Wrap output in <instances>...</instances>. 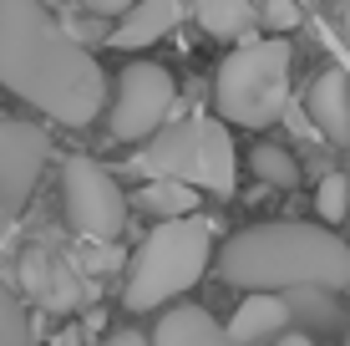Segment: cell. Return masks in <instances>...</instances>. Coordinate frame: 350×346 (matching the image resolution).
I'll list each match as a JSON object with an SVG mask.
<instances>
[{
  "label": "cell",
  "mask_w": 350,
  "mask_h": 346,
  "mask_svg": "<svg viewBox=\"0 0 350 346\" xmlns=\"http://www.w3.org/2000/svg\"><path fill=\"white\" fill-rule=\"evenodd\" d=\"M0 87L62 127H87L107 107L96 56L71 41V31L41 0H0Z\"/></svg>",
  "instance_id": "cell-1"
},
{
  "label": "cell",
  "mask_w": 350,
  "mask_h": 346,
  "mask_svg": "<svg viewBox=\"0 0 350 346\" xmlns=\"http://www.w3.org/2000/svg\"><path fill=\"white\" fill-rule=\"evenodd\" d=\"M213 265L239 291H345L350 245L320 224H254L239 230Z\"/></svg>",
  "instance_id": "cell-2"
},
{
  "label": "cell",
  "mask_w": 350,
  "mask_h": 346,
  "mask_svg": "<svg viewBox=\"0 0 350 346\" xmlns=\"http://www.w3.org/2000/svg\"><path fill=\"white\" fill-rule=\"evenodd\" d=\"M208 260H213V224L198 209L178 214V219H158V230L132 255L122 306L127 311H158L208 270Z\"/></svg>",
  "instance_id": "cell-3"
},
{
  "label": "cell",
  "mask_w": 350,
  "mask_h": 346,
  "mask_svg": "<svg viewBox=\"0 0 350 346\" xmlns=\"http://www.w3.org/2000/svg\"><path fill=\"white\" fill-rule=\"evenodd\" d=\"M289 36H269V41H244L239 51L224 56L219 82H213V102L228 123L239 127H269L289 107Z\"/></svg>",
  "instance_id": "cell-4"
},
{
  "label": "cell",
  "mask_w": 350,
  "mask_h": 346,
  "mask_svg": "<svg viewBox=\"0 0 350 346\" xmlns=\"http://www.w3.org/2000/svg\"><path fill=\"white\" fill-rule=\"evenodd\" d=\"M137 173L148 178H178V184L208 188V194L228 199L234 194V143H228V127L213 123V117H193V123L178 127H158L152 148L137 153Z\"/></svg>",
  "instance_id": "cell-5"
},
{
  "label": "cell",
  "mask_w": 350,
  "mask_h": 346,
  "mask_svg": "<svg viewBox=\"0 0 350 346\" xmlns=\"http://www.w3.org/2000/svg\"><path fill=\"white\" fill-rule=\"evenodd\" d=\"M62 199L66 219L87 245H112L127 230V199L117 178L92 158H66L62 163Z\"/></svg>",
  "instance_id": "cell-6"
},
{
  "label": "cell",
  "mask_w": 350,
  "mask_h": 346,
  "mask_svg": "<svg viewBox=\"0 0 350 346\" xmlns=\"http://www.w3.org/2000/svg\"><path fill=\"white\" fill-rule=\"evenodd\" d=\"M173 102H178V87H173V77H167V66H158V62L127 66L122 82H117V102H112V138L117 143L152 138L167 123Z\"/></svg>",
  "instance_id": "cell-7"
},
{
  "label": "cell",
  "mask_w": 350,
  "mask_h": 346,
  "mask_svg": "<svg viewBox=\"0 0 350 346\" xmlns=\"http://www.w3.org/2000/svg\"><path fill=\"white\" fill-rule=\"evenodd\" d=\"M46 133L36 123H0V240L10 234L16 214L26 209L46 163Z\"/></svg>",
  "instance_id": "cell-8"
},
{
  "label": "cell",
  "mask_w": 350,
  "mask_h": 346,
  "mask_svg": "<svg viewBox=\"0 0 350 346\" xmlns=\"http://www.w3.org/2000/svg\"><path fill=\"white\" fill-rule=\"evenodd\" d=\"M21 280H26V291L36 295V306H46V311H77V306L87 301V280H81L62 255H51L46 245H31L26 255H21Z\"/></svg>",
  "instance_id": "cell-9"
},
{
  "label": "cell",
  "mask_w": 350,
  "mask_h": 346,
  "mask_svg": "<svg viewBox=\"0 0 350 346\" xmlns=\"http://www.w3.org/2000/svg\"><path fill=\"white\" fill-rule=\"evenodd\" d=\"M289 301H284V291H249L244 295V306H239L234 316H228V336H234L239 346H259V341H274L280 331L289 326Z\"/></svg>",
  "instance_id": "cell-10"
},
{
  "label": "cell",
  "mask_w": 350,
  "mask_h": 346,
  "mask_svg": "<svg viewBox=\"0 0 350 346\" xmlns=\"http://www.w3.org/2000/svg\"><path fill=\"white\" fill-rule=\"evenodd\" d=\"M178 21H183V0H132L122 10V26L107 36V41H112L117 51H142V46L163 41Z\"/></svg>",
  "instance_id": "cell-11"
},
{
  "label": "cell",
  "mask_w": 350,
  "mask_h": 346,
  "mask_svg": "<svg viewBox=\"0 0 350 346\" xmlns=\"http://www.w3.org/2000/svg\"><path fill=\"white\" fill-rule=\"evenodd\" d=\"M148 346H239V341L203 306H173V311L158 316V331H152Z\"/></svg>",
  "instance_id": "cell-12"
},
{
  "label": "cell",
  "mask_w": 350,
  "mask_h": 346,
  "mask_svg": "<svg viewBox=\"0 0 350 346\" xmlns=\"http://www.w3.org/2000/svg\"><path fill=\"white\" fill-rule=\"evenodd\" d=\"M310 117H315V127L330 143H345L350 138V77L345 71H320L315 87H310Z\"/></svg>",
  "instance_id": "cell-13"
},
{
  "label": "cell",
  "mask_w": 350,
  "mask_h": 346,
  "mask_svg": "<svg viewBox=\"0 0 350 346\" xmlns=\"http://www.w3.org/2000/svg\"><path fill=\"white\" fill-rule=\"evenodd\" d=\"M137 204L158 219H178V214H193L198 209V188L193 184H178V178H148L137 188Z\"/></svg>",
  "instance_id": "cell-14"
},
{
  "label": "cell",
  "mask_w": 350,
  "mask_h": 346,
  "mask_svg": "<svg viewBox=\"0 0 350 346\" xmlns=\"http://www.w3.org/2000/svg\"><path fill=\"white\" fill-rule=\"evenodd\" d=\"M249 21H254L249 0H198V26L208 31V36H219V41H234V36H244Z\"/></svg>",
  "instance_id": "cell-15"
},
{
  "label": "cell",
  "mask_w": 350,
  "mask_h": 346,
  "mask_svg": "<svg viewBox=\"0 0 350 346\" xmlns=\"http://www.w3.org/2000/svg\"><path fill=\"white\" fill-rule=\"evenodd\" d=\"M249 169H254V178H264L269 188H295V184H299V163L289 158V148H274V143L254 148Z\"/></svg>",
  "instance_id": "cell-16"
},
{
  "label": "cell",
  "mask_w": 350,
  "mask_h": 346,
  "mask_svg": "<svg viewBox=\"0 0 350 346\" xmlns=\"http://www.w3.org/2000/svg\"><path fill=\"white\" fill-rule=\"evenodd\" d=\"M0 346H41L31 331V316L21 311V301L0 285Z\"/></svg>",
  "instance_id": "cell-17"
},
{
  "label": "cell",
  "mask_w": 350,
  "mask_h": 346,
  "mask_svg": "<svg viewBox=\"0 0 350 346\" xmlns=\"http://www.w3.org/2000/svg\"><path fill=\"white\" fill-rule=\"evenodd\" d=\"M345 178L340 173H325L320 178V194H315V209H320V219L325 224H340L345 219V209H350V194H345Z\"/></svg>",
  "instance_id": "cell-18"
},
{
  "label": "cell",
  "mask_w": 350,
  "mask_h": 346,
  "mask_svg": "<svg viewBox=\"0 0 350 346\" xmlns=\"http://www.w3.org/2000/svg\"><path fill=\"white\" fill-rule=\"evenodd\" d=\"M259 21H264L274 36H289V31L299 26V0H264Z\"/></svg>",
  "instance_id": "cell-19"
},
{
  "label": "cell",
  "mask_w": 350,
  "mask_h": 346,
  "mask_svg": "<svg viewBox=\"0 0 350 346\" xmlns=\"http://www.w3.org/2000/svg\"><path fill=\"white\" fill-rule=\"evenodd\" d=\"M77 5H87V10H96V16H122V10L132 5V0H77Z\"/></svg>",
  "instance_id": "cell-20"
},
{
  "label": "cell",
  "mask_w": 350,
  "mask_h": 346,
  "mask_svg": "<svg viewBox=\"0 0 350 346\" xmlns=\"http://www.w3.org/2000/svg\"><path fill=\"white\" fill-rule=\"evenodd\" d=\"M102 346H148V336H137V331H112Z\"/></svg>",
  "instance_id": "cell-21"
},
{
  "label": "cell",
  "mask_w": 350,
  "mask_h": 346,
  "mask_svg": "<svg viewBox=\"0 0 350 346\" xmlns=\"http://www.w3.org/2000/svg\"><path fill=\"white\" fill-rule=\"evenodd\" d=\"M274 346H315V341H310V336H299V331H280V336H274Z\"/></svg>",
  "instance_id": "cell-22"
},
{
  "label": "cell",
  "mask_w": 350,
  "mask_h": 346,
  "mask_svg": "<svg viewBox=\"0 0 350 346\" xmlns=\"http://www.w3.org/2000/svg\"><path fill=\"white\" fill-rule=\"evenodd\" d=\"M51 346H81V336H77V331H56Z\"/></svg>",
  "instance_id": "cell-23"
},
{
  "label": "cell",
  "mask_w": 350,
  "mask_h": 346,
  "mask_svg": "<svg viewBox=\"0 0 350 346\" xmlns=\"http://www.w3.org/2000/svg\"><path fill=\"white\" fill-rule=\"evenodd\" d=\"M340 31H345V46H350V0H345V16H340Z\"/></svg>",
  "instance_id": "cell-24"
},
{
  "label": "cell",
  "mask_w": 350,
  "mask_h": 346,
  "mask_svg": "<svg viewBox=\"0 0 350 346\" xmlns=\"http://www.w3.org/2000/svg\"><path fill=\"white\" fill-rule=\"evenodd\" d=\"M345 346H350V336H345Z\"/></svg>",
  "instance_id": "cell-25"
}]
</instances>
